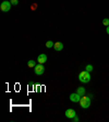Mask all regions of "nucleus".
I'll return each mask as SVG.
<instances>
[{"mask_svg": "<svg viewBox=\"0 0 109 122\" xmlns=\"http://www.w3.org/2000/svg\"><path fill=\"white\" fill-rule=\"evenodd\" d=\"M69 98H70V100L72 102H75V103H76V102H80V100H81L82 97L80 96L78 92H74V94H71Z\"/></svg>", "mask_w": 109, "mask_h": 122, "instance_id": "423d86ee", "label": "nucleus"}, {"mask_svg": "<svg viewBox=\"0 0 109 122\" xmlns=\"http://www.w3.org/2000/svg\"><path fill=\"white\" fill-rule=\"evenodd\" d=\"M28 88L30 89L35 88V84H34V82H30V84H28Z\"/></svg>", "mask_w": 109, "mask_h": 122, "instance_id": "4468645a", "label": "nucleus"}, {"mask_svg": "<svg viewBox=\"0 0 109 122\" xmlns=\"http://www.w3.org/2000/svg\"><path fill=\"white\" fill-rule=\"evenodd\" d=\"M85 71H94V67H93L92 65H86V67H85Z\"/></svg>", "mask_w": 109, "mask_h": 122, "instance_id": "f8f14e48", "label": "nucleus"}, {"mask_svg": "<svg viewBox=\"0 0 109 122\" xmlns=\"http://www.w3.org/2000/svg\"><path fill=\"white\" fill-rule=\"evenodd\" d=\"M103 24H104L105 26H108V25H109V19H108V18L104 19V20H103Z\"/></svg>", "mask_w": 109, "mask_h": 122, "instance_id": "ddd939ff", "label": "nucleus"}, {"mask_svg": "<svg viewBox=\"0 0 109 122\" xmlns=\"http://www.w3.org/2000/svg\"><path fill=\"white\" fill-rule=\"evenodd\" d=\"M11 2L9 1V0H3L1 5H0V10L3 12H9L11 10Z\"/></svg>", "mask_w": 109, "mask_h": 122, "instance_id": "7ed1b4c3", "label": "nucleus"}, {"mask_svg": "<svg viewBox=\"0 0 109 122\" xmlns=\"http://www.w3.org/2000/svg\"><path fill=\"white\" fill-rule=\"evenodd\" d=\"M64 114H65V117H67L68 119H73V118L76 116V112L74 109H67Z\"/></svg>", "mask_w": 109, "mask_h": 122, "instance_id": "39448f33", "label": "nucleus"}, {"mask_svg": "<svg viewBox=\"0 0 109 122\" xmlns=\"http://www.w3.org/2000/svg\"><path fill=\"white\" fill-rule=\"evenodd\" d=\"M53 45H55V43H53L52 41H47V42H46V47H47V48L53 47Z\"/></svg>", "mask_w": 109, "mask_h": 122, "instance_id": "9b49d317", "label": "nucleus"}, {"mask_svg": "<svg viewBox=\"0 0 109 122\" xmlns=\"http://www.w3.org/2000/svg\"><path fill=\"white\" fill-rule=\"evenodd\" d=\"M36 65H37L36 62H35V61H33V60H31V61H28V62H27V66L30 68H34Z\"/></svg>", "mask_w": 109, "mask_h": 122, "instance_id": "9d476101", "label": "nucleus"}, {"mask_svg": "<svg viewBox=\"0 0 109 122\" xmlns=\"http://www.w3.org/2000/svg\"><path fill=\"white\" fill-rule=\"evenodd\" d=\"M37 62H38L39 64H45V63L47 62V55L44 54V53H42L40 55H38V57H37Z\"/></svg>", "mask_w": 109, "mask_h": 122, "instance_id": "0eeeda50", "label": "nucleus"}, {"mask_svg": "<svg viewBox=\"0 0 109 122\" xmlns=\"http://www.w3.org/2000/svg\"><path fill=\"white\" fill-rule=\"evenodd\" d=\"M10 2H11V5H13V6H17V3H19V0H11Z\"/></svg>", "mask_w": 109, "mask_h": 122, "instance_id": "2eb2a0df", "label": "nucleus"}, {"mask_svg": "<svg viewBox=\"0 0 109 122\" xmlns=\"http://www.w3.org/2000/svg\"><path fill=\"white\" fill-rule=\"evenodd\" d=\"M78 80H80L81 82H83V84H87V82H90V80H91L90 71H81V73L78 74Z\"/></svg>", "mask_w": 109, "mask_h": 122, "instance_id": "f257e3e1", "label": "nucleus"}, {"mask_svg": "<svg viewBox=\"0 0 109 122\" xmlns=\"http://www.w3.org/2000/svg\"><path fill=\"white\" fill-rule=\"evenodd\" d=\"M34 73L37 75V76H40L45 73V67H44V64H37L35 67H34Z\"/></svg>", "mask_w": 109, "mask_h": 122, "instance_id": "20e7f679", "label": "nucleus"}, {"mask_svg": "<svg viewBox=\"0 0 109 122\" xmlns=\"http://www.w3.org/2000/svg\"><path fill=\"white\" fill-rule=\"evenodd\" d=\"M80 106H81L83 109H87L90 108L91 106V98L90 97H86V96H83L80 100Z\"/></svg>", "mask_w": 109, "mask_h": 122, "instance_id": "f03ea898", "label": "nucleus"}, {"mask_svg": "<svg viewBox=\"0 0 109 122\" xmlns=\"http://www.w3.org/2000/svg\"><path fill=\"white\" fill-rule=\"evenodd\" d=\"M106 32H107V34H109V25L106 28Z\"/></svg>", "mask_w": 109, "mask_h": 122, "instance_id": "f3484780", "label": "nucleus"}, {"mask_svg": "<svg viewBox=\"0 0 109 122\" xmlns=\"http://www.w3.org/2000/svg\"><path fill=\"white\" fill-rule=\"evenodd\" d=\"M72 120H73V121H74V122H78V117L75 116V117H74V118H73Z\"/></svg>", "mask_w": 109, "mask_h": 122, "instance_id": "dca6fc26", "label": "nucleus"}, {"mask_svg": "<svg viewBox=\"0 0 109 122\" xmlns=\"http://www.w3.org/2000/svg\"><path fill=\"white\" fill-rule=\"evenodd\" d=\"M76 92L81 97H83V96H85V92H86V91H85L84 87H78V88H76Z\"/></svg>", "mask_w": 109, "mask_h": 122, "instance_id": "1a4fd4ad", "label": "nucleus"}, {"mask_svg": "<svg viewBox=\"0 0 109 122\" xmlns=\"http://www.w3.org/2000/svg\"><path fill=\"white\" fill-rule=\"evenodd\" d=\"M53 48H55V51L57 52H60L63 50V44L61 42H56L55 43V45H53Z\"/></svg>", "mask_w": 109, "mask_h": 122, "instance_id": "6e6552de", "label": "nucleus"}]
</instances>
